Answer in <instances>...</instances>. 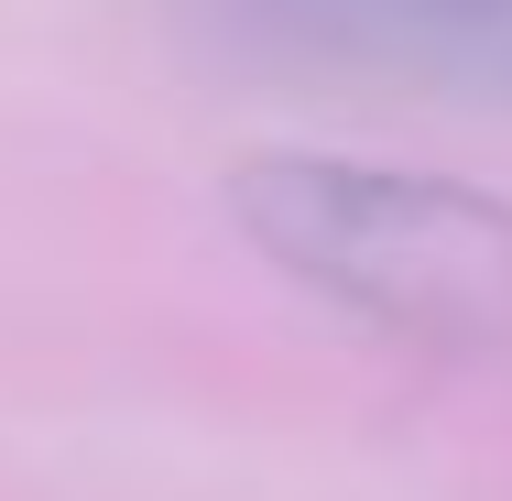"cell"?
Wrapping results in <instances>:
<instances>
[{
    "instance_id": "cell-2",
    "label": "cell",
    "mask_w": 512,
    "mask_h": 501,
    "mask_svg": "<svg viewBox=\"0 0 512 501\" xmlns=\"http://www.w3.org/2000/svg\"><path fill=\"white\" fill-rule=\"evenodd\" d=\"M218 22L306 66L512 99V0H218Z\"/></svg>"
},
{
    "instance_id": "cell-1",
    "label": "cell",
    "mask_w": 512,
    "mask_h": 501,
    "mask_svg": "<svg viewBox=\"0 0 512 501\" xmlns=\"http://www.w3.org/2000/svg\"><path fill=\"white\" fill-rule=\"evenodd\" d=\"M240 240L371 338L480 360L512 349V207L360 153H251L229 175Z\"/></svg>"
}]
</instances>
